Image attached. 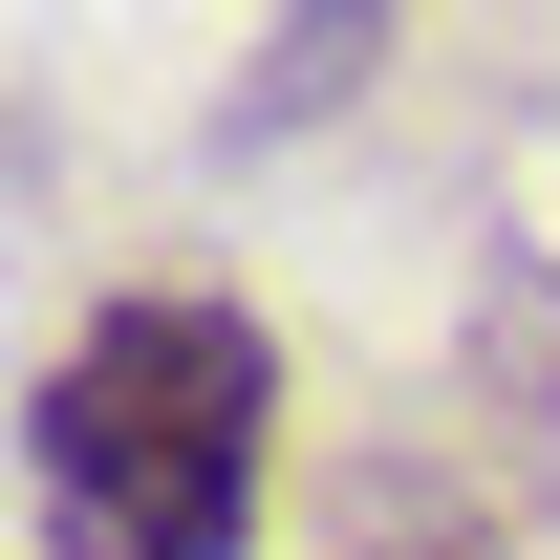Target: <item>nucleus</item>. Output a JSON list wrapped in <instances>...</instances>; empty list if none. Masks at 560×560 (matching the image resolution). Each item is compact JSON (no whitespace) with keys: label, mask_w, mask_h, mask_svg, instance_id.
<instances>
[{"label":"nucleus","mask_w":560,"mask_h":560,"mask_svg":"<svg viewBox=\"0 0 560 560\" xmlns=\"http://www.w3.org/2000/svg\"><path fill=\"white\" fill-rule=\"evenodd\" d=\"M44 560H259L280 539V324L215 280H108L22 388Z\"/></svg>","instance_id":"obj_1"},{"label":"nucleus","mask_w":560,"mask_h":560,"mask_svg":"<svg viewBox=\"0 0 560 560\" xmlns=\"http://www.w3.org/2000/svg\"><path fill=\"white\" fill-rule=\"evenodd\" d=\"M366 86V0H280V44H259V86H237V130H302V108H346Z\"/></svg>","instance_id":"obj_2"}]
</instances>
